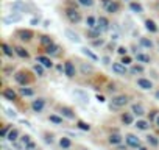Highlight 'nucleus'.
I'll list each match as a JSON object with an SVG mask.
<instances>
[{
	"label": "nucleus",
	"instance_id": "obj_23",
	"mask_svg": "<svg viewBox=\"0 0 159 150\" xmlns=\"http://www.w3.org/2000/svg\"><path fill=\"white\" fill-rule=\"evenodd\" d=\"M19 94H20L22 97H33V96H34V89H31V88H28V86L25 85V86H22V88L19 89Z\"/></svg>",
	"mask_w": 159,
	"mask_h": 150
},
{
	"label": "nucleus",
	"instance_id": "obj_22",
	"mask_svg": "<svg viewBox=\"0 0 159 150\" xmlns=\"http://www.w3.org/2000/svg\"><path fill=\"white\" fill-rule=\"evenodd\" d=\"M97 25L103 30V31H106V30H109V21H108V17H105V16H100L98 17V22H97Z\"/></svg>",
	"mask_w": 159,
	"mask_h": 150
},
{
	"label": "nucleus",
	"instance_id": "obj_24",
	"mask_svg": "<svg viewBox=\"0 0 159 150\" xmlns=\"http://www.w3.org/2000/svg\"><path fill=\"white\" fill-rule=\"evenodd\" d=\"M122 122L125 125H133L134 124V114L133 113H123L122 114Z\"/></svg>",
	"mask_w": 159,
	"mask_h": 150
},
{
	"label": "nucleus",
	"instance_id": "obj_29",
	"mask_svg": "<svg viewBox=\"0 0 159 150\" xmlns=\"http://www.w3.org/2000/svg\"><path fill=\"white\" fill-rule=\"evenodd\" d=\"M136 59H137V63H142V64L151 63V58L148 55H145V53H136Z\"/></svg>",
	"mask_w": 159,
	"mask_h": 150
},
{
	"label": "nucleus",
	"instance_id": "obj_49",
	"mask_svg": "<svg viewBox=\"0 0 159 150\" xmlns=\"http://www.w3.org/2000/svg\"><path fill=\"white\" fill-rule=\"evenodd\" d=\"M117 53H120L122 56H123V55H128V49L123 47V45H122V47H117Z\"/></svg>",
	"mask_w": 159,
	"mask_h": 150
},
{
	"label": "nucleus",
	"instance_id": "obj_56",
	"mask_svg": "<svg viewBox=\"0 0 159 150\" xmlns=\"http://www.w3.org/2000/svg\"><path fill=\"white\" fill-rule=\"evenodd\" d=\"M50 24H52L50 21H44V27H45V28H47V27H50Z\"/></svg>",
	"mask_w": 159,
	"mask_h": 150
},
{
	"label": "nucleus",
	"instance_id": "obj_52",
	"mask_svg": "<svg viewBox=\"0 0 159 150\" xmlns=\"http://www.w3.org/2000/svg\"><path fill=\"white\" fill-rule=\"evenodd\" d=\"M156 117H157L156 111H151V113L148 114V120H150V122H151V120H156Z\"/></svg>",
	"mask_w": 159,
	"mask_h": 150
},
{
	"label": "nucleus",
	"instance_id": "obj_47",
	"mask_svg": "<svg viewBox=\"0 0 159 150\" xmlns=\"http://www.w3.org/2000/svg\"><path fill=\"white\" fill-rule=\"evenodd\" d=\"M122 63H123L125 66H129V64H133V59H131V56L123 55V56H122Z\"/></svg>",
	"mask_w": 159,
	"mask_h": 150
},
{
	"label": "nucleus",
	"instance_id": "obj_44",
	"mask_svg": "<svg viewBox=\"0 0 159 150\" xmlns=\"http://www.w3.org/2000/svg\"><path fill=\"white\" fill-rule=\"evenodd\" d=\"M20 142H22L24 147H25L28 142H31V136H30V134H22V136H20Z\"/></svg>",
	"mask_w": 159,
	"mask_h": 150
},
{
	"label": "nucleus",
	"instance_id": "obj_19",
	"mask_svg": "<svg viewBox=\"0 0 159 150\" xmlns=\"http://www.w3.org/2000/svg\"><path fill=\"white\" fill-rule=\"evenodd\" d=\"M73 96L75 97H78L81 102H84V103H88L89 102V96H88V92L86 91H83V89H75L73 91Z\"/></svg>",
	"mask_w": 159,
	"mask_h": 150
},
{
	"label": "nucleus",
	"instance_id": "obj_53",
	"mask_svg": "<svg viewBox=\"0 0 159 150\" xmlns=\"http://www.w3.org/2000/svg\"><path fill=\"white\" fill-rule=\"evenodd\" d=\"M45 142L47 144H53V136L52 134H45Z\"/></svg>",
	"mask_w": 159,
	"mask_h": 150
},
{
	"label": "nucleus",
	"instance_id": "obj_17",
	"mask_svg": "<svg viewBox=\"0 0 159 150\" xmlns=\"http://www.w3.org/2000/svg\"><path fill=\"white\" fill-rule=\"evenodd\" d=\"M122 141H123V136L119 134V133H112V134H109V138H108V142H109L111 145H119V144H122Z\"/></svg>",
	"mask_w": 159,
	"mask_h": 150
},
{
	"label": "nucleus",
	"instance_id": "obj_1",
	"mask_svg": "<svg viewBox=\"0 0 159 150\" xmlns=\"http://www.w3.org/2000/svg\"><path fill=\"white\" fill-rule=\"evenodd\" d=\"M66 17L69 19L70 24L81 22V14H80V11L75 10V8H67V10H66Z\"/></svg>",
	"mask_w": 159,
	"mask_h": 150
},
{
	"label": "nucleus",
	"instance_id": "obj_37",
	"mask_svg": "<svg viewBox=\"0 0 159 150\" xmlns=\"http://www.w3.org/2000/svg\"><path fill=\"white\" fill-rule=\"evenodd\" d=\"M76 127H78L80 130H83V131H91V125H89L88 122H84V120H78V122H76Z\"/></svg>",
	"mask_w": 159,
	"mask_h": 150
},
{
	"label": "nucleus",
	"instance_id": "obj_9",
	"mask_svg": "<svg viewBox=\"0 0 159 150\" xmlns=\"http://www.w3.org/2000/svg\"><path fill=\"white\" fill-rule=\"evenodd\" d=\"M16 35H17V38H19L20 41H24V42H28V41L33 39V31H31V30H19Z\"/></svg>",
	"mask_w": 159,
	"mask_h": 150
},
{
	"label": "nucleus",
	"instance_id": "obj_14",
	"mask_svg": "<svg viewBox=\"0 0 159 150\" xmlns=\"http://www.w3.org/2000/svg\"><path fill=\"white\" fill-rule=\"evenodd\" d=\"M14 80H16L19 85H22V86H25V85L28 83V77H27L25 72H16V73H14Z\"/></svg>",
	"mask_w": 159,
	"mask_h": 150
},
{
	"label": "nucleus",
	"instance_id": "obj_11",
	"mask_svg": "<svg viewBox=\"0 0 159 150\" xmlns=\"http://www.w3.org/2000/svg\"><path fill=\"white\" fill-rule=\"evenodd\" d=\"M102 33H103V30L98 25H95L94 28H88V39H97V38H100Z\"/></svg>",
	"mask_w": 159,
	"mask_h": 150
},
{
	"label": "nucleus",
	"instance_id": "obj_59",
	"mask_svg": "<svg viewBox=\"0 0 159 150\" xmlns=\"http://www.w3.org/2000/svg\"><path fill=\"white\" fill-rule=\"evenodd\" d=\"M154 97H156V99H157V100H159V89H157V91H156V92H154Z\"/></svg>",
	"mask_w": 159,
	"mask_h": 150
},
{
	"label": "nucleus",
	"instance_id": "obj_28",
	"mask_svg": "<svg viewBox=\"0 0 159 150\" xmlns=\"http://www.w3.org/2000/svg\"><path fill=\"white\" fill-rule=\"evenodd\" d=\"M145 28H147L150 33H156V31H157V25H156L154 21H151V19H147V21H145Z\"/></svg>",
	"mask_w": 159,
	"mask_h": 150
},
{
	"label": "nucleus",
	"instance_id": "obj_10",
	"mask_svg": "<svg viewBox=\"0 0 159 150\" xmlns=\"http://www.w3.org/2000/svg\"><path fill=\"white\" fill-rule=\"evenodd\" d=\"M2 96H3L7 100H10V102H16V100H17V92H16L13 88H5L3 92H2Z\"/></svg>",
	"mask_w": 159,
	"mask_h": 150
},
{
	"label": "nucleus",
	"instance_id": "obj_26",
	"mask_svg": "<svg viewBox=\"0 0 159 150\" xmlns=\"http://www.w3.org/2000/svg\"><path fill=\"white\" fill-rule=\"evenodd\" d=\"M14 52H16V55H17V56H20V58H25V59H28V58H30V53H28L24 47H20V45L14 47Z\"/></svg>",
	"mask_w": 159,
	"mask_h": 150
},
{
	"label": "nucleus",
	"instance_id": "obj_58",
	"mask_svg": "<svg viewBox=\"0 0 159 150\" xmlns=\"http://www.w3.org/2000/svg\"><path fill=\"white\" fill-rule=\"evenodd\" d=\"M137 150H148L147 147H143V145H140V147H137Z\"/></svg>",
	"mask_w": 159,
	"mask_h": 150
},
{
	"label": "nucleus",
	"instance_id": "obj_45",
	"mask_svg": "<svg viewBox=\"0 0 159 150\" xmlns=\"http://www.w3.org/2000/svg\"><path fill=\"white\" fill-rule=\"evenodd\" d=\"M78 3L81 5V7H92L94 5V0H78Z\"/></svg>",
	"mask_w": 159,
	"mask_h": 150
},
{
	"label": "nucleus",
	"instance_id": "obj_50",
	"mask_svg": "<svg viewBox=\"0 0 159 150\" xmlns=\"http://www.w3.org/2000/svg\"><path fill=\"white\" fill-rule=\"evenodd\" d=\"M5 111H7V116H8V117H13V119L17 117V114H16L14 110H10V108H8V110H5Z\"/></svg>",
	"mask_w": 159,
	"mask_h": 150
},
{
	"label": "nucleus",
	"instance_id": "obj_34",
	"mask_svg": "<svg viewBox=\"0 0 159 150\" xmlns=\"http://www.w3.org/2000/svg\"><path fill=\"white\" fill-rule=\"evenodd\" d=\"M139 44H140V47L153 49V41H151V39H148V38H140V39H139Z\"/></svg>",
	"mask_w": 159,
	"mask_h": 150
},
{
	"label": "nucleus",
	"instance_id": "obj_39",
	"mask_svg": "<svg viewBox=\"0 0 159 150\" xmlns=\"http://www.w3.org/2000/svg\"><path fill=\"white\" fill-rule=\"evenodd\" d=\"M33 70H34L36 75H39V77H44V66H42L41 63L34 64V66H33Z\"/></svg>",
	"mask_w": 159,
	"mask_h": 150
},
{
	"label": "nucleus",
	"instance_id": "obj_31",
	"mask_svg": "<svg viewBox=\"0 0 159 150\" xmlns=\"http://www.w3.org/2000/svg\"><path fill=\"white\" fill-rule=\"evenodd\" d=\"M59 145H61V148H62V150H69V148L72 147V141H70L69 138L62 136V138L59 139Z\"/></svg>",
	"mask_w": 159,
	"mask_h": 150
},
{
	"label": "nucleus",
	"instance_id": "obj_51",
	"mask_svg": "<svg viewBox=\"0 0 159 150\" xmlns=\"http://www.w3.org/2000/svg\"><path fill=\"white\" fill-rule=\"evenodd\" d=\"M41 24V19L39 17H33L31 21H30V25H39Z\"/></svg>",
	"mask_w": 159,
	"mask_h": 150
},
{
	"label": "nucleus",
	"instance_id": "obj_16",
	"mask_svg": "<svg viewBox=\"0 0 159 150\" xmlns=\"http://www.w3.org/2000/svg\"><path fill=\"white\" fill-rule=\"evenodd\" d=\"M61 114H62V117H66V119H69V120H73L76 116H75V111L72 110V108H69V106H62L61 108Z\"/></svg>",
	"mask_w": 159,
	"mask_h": 150
},
{
	"label": "nucleus",
	"instance_id": "obj_55",
	"mask_svg": "<svg viewBox=\"0 0 159 150\" xmlns=\"http://www.w3.org/2000/svg\"><path fill=\"white\" fill-rule=\"evenodd\" d=\"M97 100H98L100 103H105V102H106V100H105V97H103V96H100V94L97 96Z\"/></svg>",
	"mask_w": 159,
	"mask_h": 150
},
{
	"label": "nucleus",
	"instance_id": "obj_6",
	"mask_svg": "<svg viewBox=\"0 0 159 150\" xmlns=\"http://www.w3.org/2000/svg\"><path fill=\"white\" fill-rule=\"evenodd\" d=\"M112 72L114 73H117V75H126V72H128V69H126V66L120 61V63H112Z\"/></svg>",
	"mask_w": 159,
	"mask_h": 150
},
{
	"label": "nucleus",
	"instance_id": "obj_8",
	"mask_svg": "<svg viewBox=\"0 0 159 150\" xmlns=\"http://www.w3.org/2000/svg\"><path fill=\"white\" fill-rule=\"evenodd\" d=\"M64 35H66V38H67L70 42H75V44H80V42H81V38H80L73 30H70V28H66V30H64Z\"/></svg>",
	"mask_w": 159,
	"mask_h": 150
},
{
	"label": "nucleus",
	"instance_id": "obj_3",
	"mask_svg": "<svg viewBox=\"0 0 159 150\" xmlns=\"http://www.w3.org/2000/svg\"><path fill=\"white\" fill-rule=\"evenodd\" d=\"M128 100H129V97L128 96H125V94H120V96H114L112 97V105L114 106H117V108H122V106H125L126 103H128Z\"/></svg>",
	"mask_w": 159,
	"mask_h": 150
},
{
	"label": "nucleus",
	"instance_id": "obj_5",
	"mask_svg": "<svg viewBox=\"0 0 159 150\" xmlns=\"http://www.w3.org/2000/svg\"><path fill=\"white\" fill-rule=\"evenodd\" d=\"M20 21H22V14H19L17 11H14V13L8 14L7 17H3V24H7V25L14 24V22H20Z\"/></svg>",
	"mask_w": 159,
	"mask_h": 150
},
{
	"label": "nucleus",
	"instance_id": "obj_35",
	"mask_svg": "<svg viewBox=\"0 0 159 150\" xmlns=\"http://www.w3.org/2000/svg\"><path fill=\"white\" fill-rule=\"evenodd\" d=\"M2 49H3L5 56H8V58H13V55L16 53V52H14V50H13V49H11L8 44H7V42H3V44H2Z\"/></svg>",
	"mask_w": 159,
	"mask_h": 150
},
{
	"label": "nucleus",
	"instance_id": "obj_2",
	"mask_svg": "<svg viewBox=\"0 0 159 150\" xmlns=\"http://www.w3.org/2000/svg\"><path fill=\"white\" fill-rule=\"evenodd\" d=\"M64 75L66 77H69V78H73L75 75H76V69H75V66H73V63L72 61H64Z\"/></svg>",
	"mask_w": 159,
	"mask_h": 150
},
{
	"label": "nucleus",
	"instance_id": "obj_54",
	"mask_svg": "<svg viewBox=\"0 0 159 150\" xmlns=\"http://www.w3.org/2000/svg\"><path fill=\"white\" fill-rule=\"evenodd\" d=\"M102 61H103V64H106V66H108V64H111V58H109V56H103V58H102Z\"/></svg>",
	"mask_w": 159,
	"mask_h": 150
},
{
	"label": "nucleus",
	"instance_id": "obj_62",
	"mask_svg": "<svg viewBox=\"0 0 159 150\" xmlns=\"http://www.w3.org/2000/svg\"><path fill=\"white\" fill-rule=\"evenodd\" d=\"M157 45H159V42H157Z\"/></svg>",
	"mask_w": 159,
	"mask_h": 150
},
{
	"label": "nucleus",
	"instance_id": "obj_21",
	"mask_svg": "<svg viewBox=\"0 0 159 150\" xmlns=\"http://www.w3.org/2000/svg\"><path fill=\"white\" fill-rule=\"evenodd\" d=\"M81 53L84 55V56H88L89 59H92V61H98L100 58H98V55H95L91 49H88V47H81Z\"/></svg>",
	"mask_w": 159,
	"mask_h": 150
},
{
	"label": "nucleus",
	"instance_id": "obj_4",
	"mask_svg": "<svg viewBox=\"0 0 159 150\" xmlns=\"http://www.w3.org/2000/svg\"><path fill=\"white\" fill-rule=\"evenodd\" d=\"M125 141H126V145H128V147H134V148H137V147L142 145L140 139H139L136 134H131V133L125 136Z\"/></svg>",
	"mask_w": 159,
	"mask_h": 150
},
{
	"label": "nucleus",
	"instance_id": "obj_20",
	"mask_svg": "<svg viewBox=\"0 0 159 150\" xmlns=\"http://www.w3.org/2000/svg\"><path fill=\"white\" fill-rule=\"evenodd\" d=\"M11 10L13 11H17V13H27L28 7L22 2H16V3H11Z\"/></svg>",
	"mask_w": 159,
	"mask_h": 150
},
{
	"label": "nucleus",
	"instance_id": "obj_33",
	"mask_svg": "<svg viewBox=\"0 0 159 150\" xmlns=\"http://www.w3.org/2000/svg\"><path fill=\"white\" fill-rule=\"evenodd\" d=\"M39 41H41V44H42L44 47H47V45L53 44V38H52V36H48V35H42V36L39 38Z\"/></svg>",
	"mask_w": 159,
	"mask_h": 150
},
{
	"label": "nucleus",
	"instance_id": "obj_48",
	"mask_svg": "<svg viewBox=\"0 0 159 150\" xmlns=\"http://www.w3.org/2000/svg\"><path fill=\"white\" fill-rule=\"evenodd\" d=\"M34 148H38V144H36V142H33V141H31V142H28V144L25 145V150H34Z\"/></svg>",
	"mask_w": 159,
	"mask_h": 150
},
{
	"label": "nucleus",
	"instance_id": "obj_15",
	"mask_svg": "<svg viewBox=\"0 0 159 150\" xmlns=\"http://www.w3.org/2000/svg\"><path fill=\"white\" fill-rule=\"evenodd\" d=\"M131 113L134 116H137V117H142L145 114V108L140 103H134V105H131Z\"/></svg>",
	"mask_w": 159,
	"mask_h": 150
},
{
	"label": "nucleus",
	"instance_id": "obj_30",
	"mask_svg": "<svg viewBox=\"0 0 159 150\" xmlns=\"http://www.w3.org/2000/svg\"><path fill=\"white\" fill-rule=\"evenodd\" d=\"M7 139H8L10 142H16V141L19 139V130L11 128V130H10V133H8V136H7Z\"/></svg>",
	"mask_w": 159,
	"mask_h": 150
},
{
	"label": "nucleus",
	"instance_id": "obj_46",
	"mask_svg": "<svg viewBox=\"0 0 159 150\" xmlns=\"http://www.w3.org/2000/svg\"><path fill=\"white\" fill-rule=\"evenodd\" d=\"M92 45H94V47H102V45H105V41H103L102 38L92 39Z\"/></svg>",
	"mask_w": 159,
	"mask_h": 150
},
{
	"label": "nucleus",
	"instance_id": "obj_12",
	"mask_svg": "<svg viewBox=\"0 0 159 150\" xmlns=\"http://www.w3.org/2000/svg\"><path fill=\"white\" fill-rule=\"evenodd\" d=\"M36 63H41L44 67H47V69H52L53 67V61L47 56V55H39L38 58H36Z\"/></svg>",
	"mask_w": 159,
	"mask_h": 150
},
{
	"label": "nucleus",
	"instance_id": "obj_32",
	"mask_svg": "<svg viewBox=\"0 0 159 150\" xmlns=\"http://www.w3.org/2000/svg\"><path fill=\"white\" fill-rule=\"evenodd\" d=\"M58 50H59V47H58V45L53 42V44L47 45L44 52H45V55H56V53H58Z\"/></svg>",
	"mask_w": 159,
	"mask_h": 150
},
{
	"label": "nucleus",
	"instance_id": "obj_27",
	"mask_svg": "<svg viewBox=\"0 0 159 150\" xmlns=\"http://www.w3.org/2000/svg\"><path fill=\"white\" fill-rule=\"evenodd\" d=\"M129 10H131L133 13H137V14L143 13V7H142L139 2H131V3H129Z\"/></svg>",
	"mask_w": 159,
	"mask_h": 150
},
{
	"label": "nucleus",
	"instance_id": "obj_57",
	"mask_svg": "<svg viewBox=\"0 0 159 150\" xmlns=\"http://www.w3.org/2000/svg\"><path fill=\"white\" fill-rule=\"evenodd\" d=\"M154 122H156V127L159 128V114H157V117H156V120H154Z\"/></svg>",
	"mask_w": 159,
	"mask_h": 150
},
{
	"label": "nucleus",
	"instance_id": "obj_25",
	"mask_svg": "<svg viewBox=\"0 0 159 150\" xmlns=\"http://www.w3.org/2000/svg\"><path fill=\"white\" fill-rule=\"evenodd\" d=\"M134 127L137 128V130H142V131H147L148 128H150V120H137L136 124H134Z\"/></svg>",
	"mask_w": 159,
	"mask_h": 150
},
{
	"label": "nucleus",
	"instance_id": "obj_43",
	"mask_svg": "<svg viewBox=\"0 0 159 150\" xmlns=\"http://www.w3.org/2000/svg\"><path fill=\"white\" fill-rule=\"evenodd\" d=\"M10 130H11V127H10V125H5V127L2 128V131H0V136H2L3 139H7V136H8Z\"/></svg>",
	"mask_w": 159,
	"mask_h": 150
},
{
	"label": "nucleus",
	"instance_id": "obj_40",
	"mask_svg": "<svg viewBox=\"0 0 159 150\" xmlns=\"http://www.w3.org/2000/svg\"><path fill=\"white\" fill-rule=\"evenodd\" d=\"M81 72H83L84 75H88V73L94 72V66H91V64H86V63H81Z\"/></svg>",
	"mask_w": 159,
	"mask_h": 150
},
{
	"label": "nucleus",
	"instance_id": "obj_61",
	"mask_svg": "<svg viewBox=\"0 0 159 150\" xmlns=\"http://www.w3.org/2000/svg\"><path fill=\"white\" fill-rule=\"evenodd\" d=\"M157 8H159V5H157Z\"/></svg>",
	"mask_w": 159,
	"mask_h": 150
},
{
	"label": "nucleus",
	"instance_id": "obj_36",
	"mask_svg": "<svg viewBox=\"0 0 159 150\" xmlns=\"http://www.w3.org/2000/svg\"><path fill=\"white\" fill-rule=\"evenodd\" d=\"M147 142H148L151 147H157V145H159V139H157L154 134H148V136H147Z\"/></svg>",
	"mask_w": 159,
	"mask_h": 150
},
{
	"label": "nucleus",
	"instance_id": "obj_18",
	"mask_svg": "<svg viewBox=\"0 0 159 150\" xmlns=\"http://www.w3.org/2000/svg\"><path fill=\"white\" fill-rule=\"evenodd\" d=\"M105 10H106V13H117L119 10H120V5H119V2H114V0H109L108 2V5L105 7Z\"/></svg>",
	"mask_w": 159,
	"mask_h": 150
},
{
	"label": "nucleus",
	"instance_id": "obj_7",
	"mask_svg": "<svg viewBox=\"0 0 159 150\" xmlns=\"http://www.w3.org/2000/svg\"><path fill=\"white\" fill-rule=\"evenodd\" d=\"M44 108H45V100L44 99H36V100L31 102V110L34 113H42Z\"/></svg>",
	"mask_w": 159,
	"mask_h": 150
},
{
	"label": "nucleus",
	"instance_id": "obj_38",
	"mask_svg": "<svg viewBox=\"0 0 159 150\" xmlns=\"http://www.w3.org/2000/svg\"><path fill=\"white\" fill-rule=\"evenodd\" d=\"M97 22H98V19H95L94 16H88V17H86V25H88V28H94V27L97 25Z\"/></svg>",
	"mask_w": 159,
	"mask_h": 150
},
{
	"label": "nucleus",
	"instance_id": "obj_13",
	"mask_svg": "<svg viewBox=\"0 0 159 150\" xmlns=\"http://www.w3.org/2000/svg\"><path fill=\"white\" fill-rule=\"evenodd\" d=\"M137 86L140 88V89H143V91H150L151 88H153V83L148 80V78H137Z\"/></svg>",
	"mask_w": 159,
	"mask_h": 150
},
{
	"label": "nucleus",
	"instance_id": "obj_41",
	"mask_svg": "<svg viewBox=\"0 0 159 150\" xmlns=\"http://www.w3.org/2000/svg\"><path fill=\"white\" fill-rule=\"evenodd\" d=\"M48 120H50L52 124H55V125H61V124H62V117H59V116H56V114H50V116H48Z\"/></svg>",
	"mask_w": 159,
	"mask_h": 150
},
{
	"label": "nucleus",
	"instance_id": "obj_42",
	"mask_svg": "<svg viewBox=\"0 0 159 150\" xmlns=\"http://www.w3.org/2000/svg\"><path fill=\"white\" fill-rule=\"evenodd\" d=\"M129 72H131V73H134V75H136V73H142V72H143V67L136 64V66H133V67L129 69Z\"/></svg>",
	"mask_w": 159,
	"mask_h": 150
},
{
	"label": "nucleus",
	"instance_id": "obj_60",
	"mask_svg": "<svg viewBox=\"0 0 159 150\" xmlns=\"http://www.w3.org/2000/svg\"><path fill=\"white\" fill-rule=\"evenodd\" d=\"M34 150H39V148H34Z\"/></svg>",
	"mask_w": 159,
	"mask_h": 150
}]
</instances>
